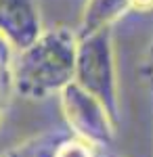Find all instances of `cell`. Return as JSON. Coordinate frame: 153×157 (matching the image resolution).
<instances>
[{
	"label": "cell",
	"mask_w": 153,
	"mask_h": 157,
	"mask_svg": "<svg viewBox=\"0 0 153 157\" xmlns=\"http://www.w3.org/2000/svg\"><path fill=\"white\" fill-rule=\"evenodd\" d=\"M13 94V48L0 38V121Z\"/></svg>",
	"instance_id": "cell-6"
},
{
	"label": "cell",
	"mask_w": 153,
	"mask_h": 157,
	"mask_svg": "<svg viewBox=\"0 0 153 157\" xmlns=\"http://www.w3.org/2000/svg\"><path fill=\"white\" fill-rule=\"evenodd\" d=\"M145 78H147V82L153 88V42H151L149 52H147V61H145Z\"/></svg>",
	"instance_id": "cell-9"
},
{
	"label": "cell",
	"mask_w": 153,
	"mask_h": 157,
	"mask_svg": "<svg viewBox=\"0 0 153 157\" xmlns=\"http://www.w3.org/2000/svg\"><path fill=\"white\" fill-rule=\"evenodd\" d=\"M42 32V17L36 0H0V38L13 52L29 46Z\"/></svg>",
	"instance_id": "cell-4"
},
{
	"label": "cell",
	"mask_w": 153,
	"mask_h": 157,
	"mask_svg": "<svg viewBox=\"0 0 153 157\" xmlns=\"http://www.w3.org/2000/svg\"><path fill=\"white\" fill-rule=\"evenodd\" d=\"M73 84L99 98L120 124V78L111 29L78 38Z\"/></svg>",
	"instance_id": "cell-2"
},
{
	"label": "cell",
	"mask_w": 153,
	"mask_h": 157,
	"mask_svg": "<svg viewBox=\"0 0 153 157\" xmlns=\"http://www.w3.org/2000/svg\"><path fill=\"white\" fill-rule=\"evenodd\" d=\"M59 103L67 130L71 134L103 151L113 143L118 121L111 117V113L99 98H94L92 94H88L86 90L71 82L67 88L61 90Z\"/></svg>",
	"instance_id": "cell-3"
},
{
	"label": "cell",
	"mask_w": 153,
	"mask_h": 157,
	"mask_svg": "<svg viewBox=\"0 0 153 157\" xmlns=\"http://www.w3.org/2000/svg\"><path fill=\"white\" fill-rule=\"evenodd\" d=\"M130 11L151 13L153 11V0H130Z\"/></svg>",
	"instance_id": "cell-8"
},
{
	"label": "cell",
	"mask_w": 153,
	"mask_h": 157,
	"mask_svg": "<svg viewBox=\"0 0 153 157\" xmlns=\"http://www.w3.org/2000/svg\"><path fill=\"white\" fill-rule=\"evenodd\" d=\"M53 140H55V132L40 134V136H34L21 145H17L15 149L6 151L0 157H50Z\"/></svg>",
	"instance_id": "cell-7"
},
{
	"label": "cell",
	"mask_w": 153,
	"mask_h": 157,
	"mask_svg": "<svg viewBox=\"0 0 153 157\" xmlns=\"http://www.w3.org/2000/svg\"><path fill=\"white\" fill-rule=\"evenodd\" d=\"M76 46V32L59 25L44 29L29 46L13 52V92L32 101L59 97L73 82Z\"/></svg>",
	"instance_id": "cell-1"
},
{
	"label": "cell",
	"mask_w": 153,
	"mask_h": 157,
	"mask_svg": "<svg viewBox=\"0 0 153 157\" xmlns=\"http://www.w3.org/2000/svg\"><path fill=\"white\" fill-rule=\"evenodd\" d=\"M105 157H120V155H113V153H105Z\"/></svg>",
	"instance_id": "cell-10"
},
{
	"label": "cell",
	"mask_w": 153,
	"mask_h": 157,
	"mask_svg": "<svg viewBox=\"0 0 153 157\" xmlns=\"http://www.w3.org/2000/svg\"><path fill=\"white\" fill-rule=\"evenodd\" d=\"M130 11V0H86L76 36L84 38L101 29H111V25Z\"/></svg>",
	"instance_id": "cell-5"
}]
</instances>
